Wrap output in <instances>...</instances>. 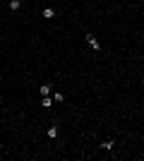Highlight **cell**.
Segmentation results:
<instances>
[{
  "label": "cell",
  "instance_id": "1",
  "mask_svg": "<svg viewBox=\"0 0 144 161\" xmlns=\"http://www.w3.org/2000/svg\"><path fill=\"white\" fill-rule=\"evenodd\" d=\"M84 39H87V44H89V48H91V51H96V53H101V51H103V46H101V41H99V39H96L94 34H87Z\"/></svg>",
  "mask_w": 144,
  "mask_h": 161
},
{
  "label": "cell",
  "instance_id": "2",
  "mask_svg": "<svg viewBox=\"0 0 144 161\" xmlns=\"http://www.w3.org/2000/svg\"><path fill=\"white\" fill-rule=\"evenodd\" d=\"M46 135H48V140H58V137H60V130H58V125L53 123V125L46 130Z\"/></svg>",
  "mask_w": 144,
  "mask_h": 161
},
{
  "label": "cell",
  "instance_id": "3",
  "mask_svg": "<svg viewBox=\"0 0 144 161\" xmlns=\"http://www.w3.org/2000/svg\"><path fill=\"white\" fill-rule=\"evenodd\" d=\"M55 15H58V12H55V7H43V17H46V19H53Z\"/></svg>",
  "mask_w": 144,
  "mask_h": 161
},
{
  "label": "cell",
  "instance_id": "4",
  "mask_svg": "<svg viewBox=\"0 0 144 161\" xmlns=\"http://www.w3.org/2000/svg\"><path fill=\"white\" fill-rule=\"evenodd\" d=\"M113 147H115V142H113V140H103V142H101V149H113Z\"/></svg>",
  "mask_w": 144,
  "mask_h": 161
},
{
  "label": "cell",
  "instance_id": "5",
  "mask_svg": "<svg viewBox=\"0 0 144 161\" xmlns=\"http://www.w3.org/2000/svg\"><path fill=\"white\" fill-rule=\"evenodd\" d=\"M7 5H10V10H12V12H17V10L22 7V2H19V0H10Z\"/></svg>",
  "mask_w": 144,
  "mask_h": 161
},
{
  "label": "cell",
  "instance_id": "6",
  "mask_svg": "<svg viewBox=\"0 0 144 161\" xmlns=\"http://www.w3.org/2000/svg\"><path fill=\"white\" fill-rule=\"evenodd\" d=\"M41 96H48V94H51V84H41Z\"/></svg>",
  "mask_w": 144,
  "mask_h": 161
},
{
  "label": "cell",
  "instance_id": "7",
  "mask_svg": "<svg viewBox=\"0 0 144 161\" xmlns=\"http://www.w3.org/2000/svg\"><path fill=\"white\" fill-rule=\"evenodd\" d=\"M41 104H43V108H51V106H53V99H51V96H43Z\"/></svg>",
  "mask_w": 144,
  "mask_h": 161
},
{
  "label": "cell",
  "instance_id": "8",
  "mask_svg": "<svg viewBox=\"0 0 144 161\" xmlns=\"http://www.w3.org/2000/svg\"><path fill=\"white\" fill-rule=\"evenodd\" d=\"M53 101H58V104H63V101H65V96L60 94V91H55V94H53Z\"/></svg>",
  "mask_w": 144,
  "mask_h": 161
},
{
  "label": "cell",
  "instance_id": "9",
  "mask_svg": "<svg viewBox=\"0 0 144 161\" xmlns=\"http://www.w3.org/2000/svg\"><path fill=\"white\" fill-rule=\"evenodd\" d=\"M0 5H2V0H0Z\"/></svg>",
  "mask_w": 144,
  "mask_h": 161
}]
</instances>
